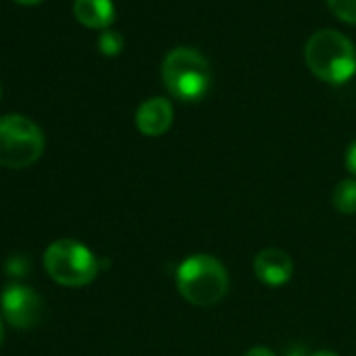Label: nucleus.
I'll return each mask as SVG.
<instances>
[{"label":"nucleus","mask_w":356,"mask_h":356,"mask_svg":"<svg viewBox=\"0 0 356 356\" xmlns=\"http://www.w3.org/2000/svg\"><path fill=\"white\" fill-rule=\"evenodd\" d=\"M310 356H337V354L331 352V350H318V352H312Z\"/></svg>","instance_id":"dca6fc26"},{"label":"nucleus","mask_w":356,"mask_h":356,"mask_svg":"<svg viewBox=\"0 0 356 356\" xmlns=\"http://www.w3.org/2000/svg\"><path fill=\"white\" fill-rule=\"evenodd\" d=\"M0 95H3V86H0Z\"/></svg>","instance_id":"6ab92c4d"},{"label":"nucleus","mask_w":356,"mask_h":356,"mask_svg":"<svg viewBox=\"0 0 356 356\" xmlns=\"http://www.w3.org/2000/svg\"><path fill=\"white\" fill-rule=\"evenodd\" d=\"M0 343H3V323H0Z\"/></svg>","instance_id":"a211bd4d"},{"label":"nucleus","mask_w":356,"mask_h":356,"mask_svg":"<svg viewBox=\"0 0 356 356\" xmlns=\"http://www.w3.org/2000/svg\"><path fill=\"white\" fill-rule=\"evenodd\" d=\"M44 266L53 281L65 287H84L92 283L101 270L95 254L80 241L59 239L49 245Z\"/></svg>","instance_id":"39448f33"},{"label":"nucleus","mask_w":356,"mask_h":356,"mask_svg":"<svg viewBox=\"0 0 356 356\" xmlns=\"http://www.w3.org/2000/svg\"><path fill=\"white\" fill-rule=\"evenodd\" d=\"M0 306L5 318L17 329L34 327L42 316V300L26 285H9L0 298Z\"/></svg>","instance_id":"423d86ee"},{"label":"nucleus","mask_w":356,"mask_h":356,"mask_svg":"<svg viewBox=\"0 0 356 356\" xmlns=\"http://www.w3.org/2000/svg\"><path fill=\"white\" fill-rule=\"evenodd\" d=\"M17 3H22V5H36V3H40V0H17Z\"/></svg>","instance_id":"f3484780"},{"label":"nucleus","mask_w":356,"mask_h":356,"mask_svg":"<svg viewBox=\"0 0 356 356\" xmlns=\"http://www.w3.org/2000/svg\"><path fill=\"white\" fill-rule=\"evenodd\" d=\"M44 153L42 130L26 115L0 118V165L22 170L32 165Z\"/></svg>","instance_id":"20e7f679"},{"label":"nucleus","mask_w":356,"mask_h":356,"mask_svg":"<svg viewBox=\"0 0 356 356\" xmlns=\"http://www.w3.org/2000/svg\"><path fill=\"white\" fill-rule=\"evenodd\" d=\"M122 49H124V38H122L120 32H115V30H111V28L101 32V36H99V51H101L103 55L113 57V55H118Z\"/></svg>","instance_id":"9b49d317"},{"label":"nucleus","mask_w":356,"mask_h":356,"mask_svg":"<svg viewBox=\"0 0 356 356\" xmlns=\"http://www.w3.org/2000/svg\"><path fill=\"white\" fill-rule=\"evenodd\" d=\"M229 273L225 264L210 254H195L181 262L176 270V287L181 296L200 308L218 304L229 291Z\"/></svg>","instance_id":"f03ea898"},{"label":"nucleus","mask_w":356,"mask_h":356,"mask_svg":"<svg viewBox=\"0 0 356 356\" xmlns=\"http://www.w3.org/2000/svg\"><path fill=\"white\" fill-rule=\"evenodd\" d=\"M28 268V264H24V260L22 258H13V260H9V273H13V275H24V270Z\"/></svg>","instance_id":"4468645a"},{"label":"nucleus","mask_w":356,"mask_h":356,"mask_svg":"<svg viewBox=\"0 0 356 356\" xmlns=\"http://www.w3.org/2000/svg\"><path fill=\"white\" fill-rule=\"evenodd\" d=\"M333 15L346 24H356V0H327Z\"/></svg>","instance_id":"f8f14e48"},{"label":"nucleus","mask_w":356,"mask_h":356,"mask_svg":"<svg viewBox=\"0 0 356 356\" xmlns=\"http://www.w3.org/2000/svg\"><path fill=\"white\" fill-rule=\"evenodd\" d=\"M254 273L266 287H281L293 275V260L283 250L266 248L254 258Z\"/></svg>","instance_id":"0eeeda50"},{"label":"nucleus","mask_w":356,"mask_h":356,"mask_svg":"<svg viewBox=\"0 0 356 356\" xmlns=\"http://www.w3.org/2000/svg\"><path fill=\"white\" fill-rule=\"evenodd\" d=\"M76 19L92 30H109L115 19V7L111 0H74Z\"/></svg>","instance_id":"1a4fd4ad"},{"label":"nucleus","mask_w":356,"mask_h":356,"mask_svg":"<svg viewBox=\"0 0 356 356\" xmlns=\"http://www.w3.org/2000/svg\"><path fill=\"white\" fill-rule=\"evenodd\" d=\"M243 356H275L268 348H262V346H256V348H250Z\"/></svg>","instance_id":"2eb2a0df"},{"label":"nucleus","mask_w":356,"mask_h":356,"mask_svg":"<svg viewBox=\"0 0 356 356\" xmlns=\"http://www.w3.org/2000/svg\"><path fill=\"white\" fill-rule=\"evenodd\" d=\"M304 59L316 78L333 86L346 84L356 74V49L335 30L314 32L304 47Z\"/></svg>","instance_id":"f257e3e1"},{"label":"nucleus","mask_w":356,"mask_h":356,"mask_svg":"<svg viewBox=\"0 0 356 356\" xmlns=\"http://www.w3.org/2000/svg\"><path fill=\"white\" fill-rule=\"evenodd\" d=\"M161 78L168 92L185 103L204 99L212 86V70L208 59L200 51L187 47H178L165 55Z\"/></svg>","instance_id":"7ed1b4c3"},{"label":"nucleus","mask_w":356,"mask_h":356,"mask_svg":"<svg viewBox=\"0 0 356 356\" xmlns=\"http://www.w3.org/2000/svg\"><path fill=\"white\" fill-rule=\"evenodd\" d=\"M174 120V109L172 103L163 97L147 99L138 109H136V128L145 136H161Z\"/></svg>","instance_id":"6e6552de"},{"label":"nucleus","mask_w":356,"mask_h":356,"mask_svg":"<svg viewBox=\"0 0 356 356\" xmlns=\"http://www.w3.org/2000/svg\"><path fill=\"white\" fill-rule=\"evenodd\" d=\"M346 168L356 178V140H352L348 151H346Z\"/></svg>","instance_id":"ddd939ff"},{"label":"nucleus","mask_w":356,"mask_h":356,"mask_svg":"<svg viewBox=\"0 0 356 356\" xmlns=\"http://www.w3.org/2000/svg\"><path fill=\"white\" fill-rule=\"evenodd\" d=\"M333 206L341 214L356 212V178H346L333 189Z\"/></svg>","instance_id":"9d476101"}]
</instances>
